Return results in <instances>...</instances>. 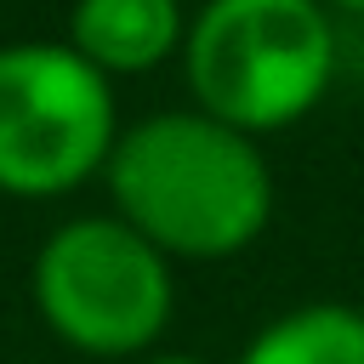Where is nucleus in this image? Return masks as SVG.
I'll return each instance as SVG.
<instances>
[{"instance_id":"nucleus-1","label":"nucleus","mask_w":364,"mask_h":364,"mask_svg":"<svg viewBox=\"0 0 364 364\" xmlns=\"http://www.w3.org/2000/svg\"><path fill=\"white\" fill-rule=\"evenodd\" d=\"M102 182L114 216L136 228L165 262L239 256L273 216V171L262 142L199 108H159L125 125Z\"/></svg>"},{"instance_id":"nucleus-2","label":"nucleus","mask_w":364,"mask_h":364,"mask_svg":"<svg viewBox=\"0 0 364 364\" xmlns=\"http://www.w3.org/2000/svg\"><path fill=\"white\" fill-rule=\"evenodd\" d=\"M336 68V17L318 0H205L182 34L193 108L245 136L307 119L330 97Z\"/></svg>"},{"instance_id":"nucleus-3","label":"nucleus","mask_w":364,"mask_h":364,"mask_svg":"<svg viewBox=\"0 0 364 364\" xmlns=\"http://www.w3.org/2000/svg\"><path fill=\"white\" fill-rule=\"evenodd\" d=\"M28 296L46 330L74 353L142 358L171 324L176 279L171 262L108 210V216H74L40 239Z\"/></svg>"},{"instance_id":"nucleus-4","label":"nucleus","mask_w":364,"mask_h":364,"mask_svg":"<svg viewBox=\"0 0 364 364\" xmlns=\"http://www.w3.org/2000/svg\"><path fill=\"white\" fill-rule=\"evenodd\" d=\"M119 136L114 85L63 40L0 46V193L63 199L91 182Z\"/></svg>"},{"instance_id":"nucleus-5","label":"nucleus","mask_w":364,"mask_h":364,"mask_svg":"<svg viewBox=\"0 0 364 364\" xmlns=\"http://www.w3.org/2000/svg\"><path fill=\"white\" fill-rule=\"evenodd\" d=\"M188 17L182 0H74L68 6V51L85 57L102 80L148 74L182 51Z\"/></svg>"},{"instance_id":"nucleus-6","label":"nucleus","mask_w":364,"mask_h":364,"mask_svg":"<svg viewBox=\"0 0 364 364\" xmlns=\"http://www.w3.org/2000/svg\"><path fill=\"white\" fill-rule=\"evenodd\" d=\"M239 364H364V313L347 301H301L267 318Z\"/></svg>"},{"instance_id":"nucleus-7","label":"nucleus","mask_w":364,"mask_h":364,"mask_svg":"<svg viewBox=\"0 0 364 364\" xmlns=\"http://www.w3.org/2000/svg\"><path fill=\"white\" fill-rule=\"evenodd\" d=\"M136 364H205V358H193V353H142Z\"/></svg>"},{"instance_id":"nucleus-8","label":"nucleus","mask_w":364,"mask_h":364,"mask_svg":"<svg viewBox=\"0 0 364 364\" xmlns=\"http://www.w3.org/2000/svg\"><path fill=\"white\" fill-rule=\"evenodd\" d=\"M318 6H324L330 17H336V11H341V17H364V0H318Z\"/></svg>"}]
</instances>
